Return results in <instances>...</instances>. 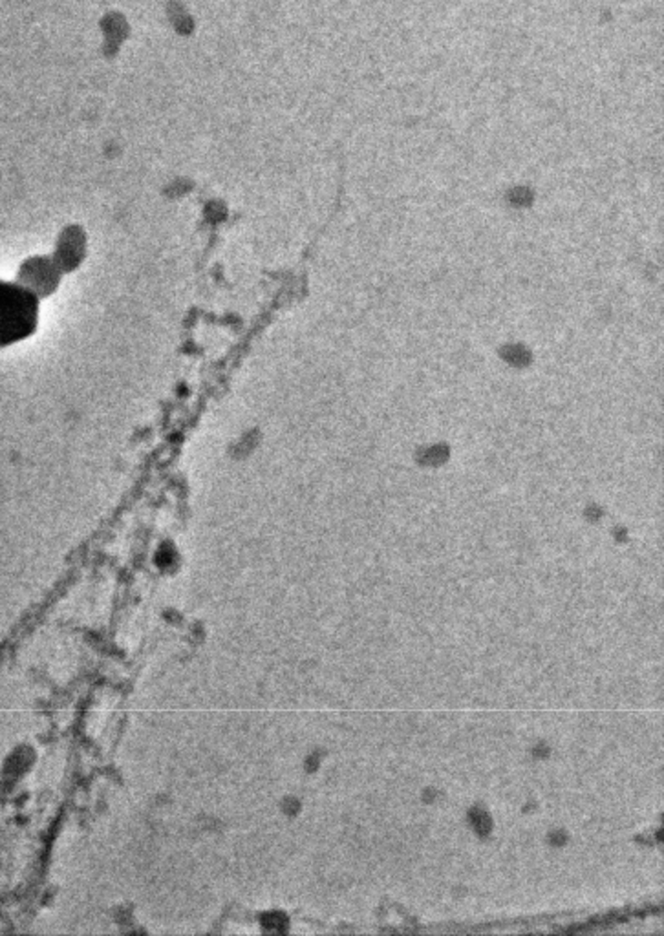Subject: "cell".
I'll return each mask as SVG.
<instances>
[{"instance_id": "cell-1", "label": "cell", "mask_w": 664, "mask_h": 936, "mask_svg": "<svg viewBox=\"0 0 664 936\" xmlns=\"http://www.w3.org/2000/svg\"><path fill=\"white\" fill-rule=\"evenodd\" d=\"M34 293L14 284H0V346L30 335L35 327Z\"/></svg>"}]
</instances>
